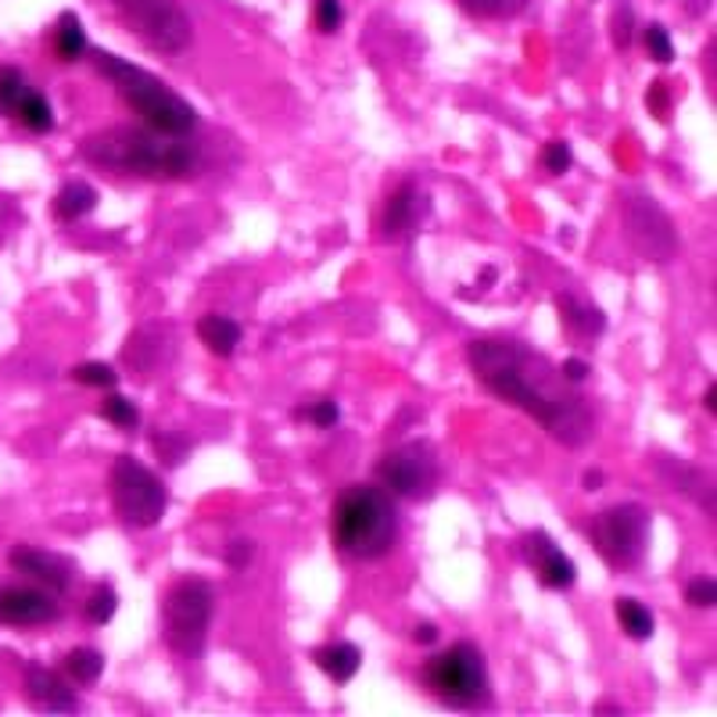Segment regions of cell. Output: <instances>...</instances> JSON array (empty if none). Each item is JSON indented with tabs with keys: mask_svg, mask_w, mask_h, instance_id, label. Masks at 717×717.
I'll return each instance as SVG.
<instances>
[{
	"mask_svg": "<svg viewBox=\"0 0 717 717\" xmlns=\"http://www.w3.org/2000/svg\"><path fill=\"white\" fill-rule=\"evenodd\" d=\"M643 40H646V51H649L653 61H660V65H670V61H675V43H670L664 25H657V22L646 25L643 29Z\"/></svg>",
	"mask_w": 717,
	"mask_h": 717,
	"instance_id": "cell-30",
	"label": "cell"
},
{
	"mask_svg": "<svg viewBox=\"0 0 717 717\" xmlns=\"http://www.w3.org/2000/svg\"><path fill=\"white\" fill-rule=\"evenodd\" d=\"M423 682L441 704L455 710L481 707L488 699V667L474 643H455L423 664Z\"/></svg>",
	"mask_w": 717,
	"mask_h": 717,
	"instance_id": "cell-6",
	"label": "cell"
},
{
	"mask_svg": "<svg viewBox=\"0 0 717 717\" xmlns=\"http://www.w3.org/2000/svg\"><path fill=\"white\" fill-rule=\"evenodd\" d=\"M8 563L19 574L25 577H33V582H40L48 592H65L72 585V577H75V567L65 560V556H58L51 553V549H33V545H14L11 553H8Z\"/></svg>",
	"mask_w": 717,
	"mask_h": 717,
	"instance_id": "cell-13",
	"label": "cell"
},
{
	"mask_svg": "<svg viewBox=\"0 0 717 717\" xmlns=\"http://www.w3.org/2000/svg\"><path fill=\"white\" fill-rule=\"evenodd\" d=\"M521 549H524V560L535 567L539 582L545 588H571L574 577H577V567L574 560L563 553V549L545 535V531H531V535L521 539Z\"/></svg>",
	"mask_w": 717,
	"mask_h": 717,
	"instance_id": "cell-12",
	"label": "cell"
},
{
	"mask_svg": "<svg viewBox=\"0 0 717 717\" xmlns=\"http://www.w3.org/2000/svg\"><path fill=\"white\" fill-rule=\"evenodd\" d=\"M112 4L151 51L180 54L194 37L187 11L176 0H112Z\"/></svg>",
	"mask_w": 717,
	"mask_h": 717,
	"instance_id": "cell-9",
	"label": "cell"
},
{
	"mask_svg": "<svg viewBox=\"0 0 717 717\" xmlns=\"http://www.w3.org/2000/svg\"><path fill=\"white\" fill-rule=\"evenodd\" d=\"M704 406L710 409V413H714V409H717V402H714V388H707V399H704Z\"/></svg>",
	"mask_w": 717,
	"mask_h": 717,
	"instance_id": "cell-42",
	"label": "cell"
},
{
	"mask_svg": "<svg viewBox=\"0 0 717 717\" xmlns=\"http://www.w3.org/2000/svg\"><path fill=\"white\" fill-rule=\"evenodd\" d=\"M377 478L391 495L423 502V499H431L438 492L441 470H438L434 452L417 441V445H402V449L388 452L385 460H380V467H377Z\"/></svg>",
	"mask_w": 717,
	"mask_h": 717,
	"instance_id": "cell-10",
	"label": "cell"
},
{
	"mask_svg": "<svg viewBox=\"0 0 717 717\" xmlns=\"http://www.w3.org/2000/svg\"><path fill=\"white\" fill-rule=\"evenodd\" d=\"M467 359L488 391L499 395L502 402L521 406L524 413L535 417L567 449H582L596 434V420H592L588 402L574 388H567V377L553 362L539 352H531L521 341H510V338L470 341Z\"/></svg>",
	"mask_w": 717,
	"mask_h": 717,
	"instance_id": "cell-1",
	"label": "cell"
},
{
	"mask_svg": "<svg viewBox=\"0 0 717 717\" xmlns=\"http://www.w3.org/2000/svg\"><path fill=\"white\" fill-rule=\"evenodd\" d=\"M25 696L37 710H48V714L80 710V699H75V693L69 689V682L58 678L51 667H40V664L25 667Z\"/></svg>",
	"mask_w": 717,
	"mask_h": 717,
	"instance_id": "cell-15",
	"label": "cell"
},
{
	"mask_svg": "<svg viewBox=\"0 0 717 717\" xmlns=\"http://www.w3.org/2000/svg\"><path fill=\"white\" fill-rule=\"evenodd\" d=\"M341 22H345L341 0H316V25L324 29V33H338Z\"/></svg>",
	"mask_w": 717,
	"mask_h": 717,
	"instance_id": "cell-34",
	"label": "cell"
},
{
	"mask_svg": "<svg viewBox=\"0 0 717 717\" xmlns=\"http://www.w3.org/2000/svg\"><path fill=\"white\" fill-rule=\"evenodd\" d=\"M298 417H305V420L316 423V427H334V423H338V417H341V409H338V402H334V399H319L309 409H298Z\"/></svg>",
	"mask_w": 717,
	"mask_h": 717,
	"instance_id": "cell-35",
	"label": "cell"
},
{
	"mask_svg": "<svg viewBox=\"0 0 717 717\" xmlns=\"http://www.w3.org/2000/svg\"><path fill=\"white\" fill-rule=\"evenodd\" d=\"M80 155L90 165L112 173H133L147 180H183L197 173V147L173 133L112 126L83 136Z\"/></svg>",
	"mask_w": 717,
	"mask_h": 717,
	"instance_id": "cell-2",
	"label": "cell"
},
{
	"mask_svg": "<svg viewBox=\"0 0 717 717\" xmlns=\"http://www.w3.org/2000/svg\"><path fill=\"white\" fill-rule=\"evenodd\" d=\"M94 65H98L101 75H109V80L115 83V90L122 94V101H126L151 130L183 136V133H191L197 126V112L176 94L173 86H165L158 75L144 72L141 65H130V61H122V58H115L109 51H98Z\"/></svg>",
	"mask_w": 717,
	"mask_h": 717,
	"instance_id": "cell-4",
	"label": "cell"
},
{
	"mask_svg": "<svg viewBox=\"0 0 717 717\" xmlns=\"http://www.w3.org/2000/svg\"><path fill=\"white\" fill-rule=\"evenodd\" d=\"M657 474L670 484V492L693 495L707 513H714V488H710V478L704 474V470L682 463L678 455H667V460L657 463Z\"/></svg>",
	"mask_w": 717,
	"mask_h": 717,
	"instance_id": "cell-17",
	"label": "cell"
},
{
	"mask_svg": "<svg viewBox=\"0 0 717 717\" xmlns=\"http://www.w3.org/2000/svg\"><path fill=\"white\" fill-rule=\"evenodd\" d=\"M212 610H216V588L202 577H183L170 588V596L162 603V632L165 646H170L180 660L202 657L208 643V624Z\"/></svg>",
	"mask_w": 717,
	"mask_h": 717,
	"instance_id": "cell-5",
	"label": "cell"
},
{
	"mask_svg": "<svg viewBox=\"0 0 717 717\" xmlns=\"http://www.w3.org/2000/svg\"><path fill=\"white\" fill-rule=\"evenodd\" d=\"M316 664L334 682H352L356 670L362 667V653L352 643H330L324 649H316Z\"/></svg>",
	"mask_w": 717,
	"mask_h": 717,
	"instance_id": "cell-19",
	"label": "cell"
},
{
	"mask_svg": "<svg viewBox=\"0 0 717 717\" xmlns=\"http://www.w3.org/2000/svg\"><path fill=\"white\" fill-rule=\"evenodd\" d=\"M54 51L61 61H80L86 54V33H83V22L75 19L72 11H65L54 25Z\"/></svg>",
	"mask_w": 717,
	"mask_h": 717,
	"instance_id": "cell-21",
	"label": "cell"
},
{
	"mask_svg": "<svg viewBox=\"0 0 717 717\" xmlns=\"http://www.w3.org/2000/svg\"><path fill=\"white\" fill-rule=\"evenodd\" d=\"M22 119V126L25 130H33V133H51L54 130V112H51V101L37 94V90H25V98L19 104V112H14Z\"/></svg>",
	"mask_w": 717,
	"mask_h": 717,
	"instance_id": "cell-24",
	"label": "cell"
},
{
	"mask_svg": "<svg viewBox=\"0 0 717 717\" xmlns=\"http://www.w3.org/2000/svg\"><path fill=\"white\" fill-rule=\"evenodd\" d=\"M197 338H202V345L208 348L212 356H234V348L240 345V324L231 316H216V313H208L197 319Z\"/></svg>",
	"mask_w": 717,
	"mask_h": 717,
	"instance_id": "cell-18",
	"label": "cell"
},
{
	"mask_svg": "<svg viewBox=\"0 0 717 717\" xmlns=\"http://www.w3.org/2000/svg\"><path fill=\"white\" fill-rule=\"evenodd\" d=\"M65 670H69V678L72 682H80V685H94L101 678V670H104V657L98 649H90V646H80V649H72L69 657H65Z\"/></svg>",
	"mask_w": 717,
	"mask_h": 717,
	"instance_id": "cell-25",
	"label": "cell"
},
{
	"mask_svg": "<svg viewBox=\"0 0 717 717\" xmlns=\"http://www.w3.org/2000/svg\"><path fill=\"white\" fill-rule=\"evenodd\" d=\"M628 25H632V11L621 8V22L614 19V43H617V48H628V43H632V29Z\"/></svg>",
	"mask_w": 717,
	"mask_h": 717,
	"instance_id": "cell-39",
	"label": "cell"
},
{
	"mask_svg": "<svg viewBox=\"0 0 717 717\" xmlns=\"http://www.w3.org/2000/svg\"><path fill=\"white\" fill-rule=\"evenodd\" d=\"M582 484L588 488V492H596V488L603 484V474H600V470H585V478H582Z\"/></svg>",
	"mask_w": 717,
	"mask_h": 717,
	"instance_id": "cell-41",
	"label": "cell"
},
{
	"mask_svg": "<svg viewBox=\"0 0 717 717\" xmlns=\"http://www.w3.org/2000/svg\"><path fill=\"white\" fill-rule=\"evenodd\" d=\"M115 606H119L115 588L112 585H98L94 592H90V600H86V617L94 624H109L115 617Z\"/></svg>",
	"mask_w": 717,
	"mask_h": 717,
	"instance_id": "cell-28",
	"label": "cell"
},
{
	"mask_svg": "<svg viewBox=\"0 0 717 717\" xmlns=\"http://www.w3.org/2000/svg\"><path fill=\"white\" fill-rule=\"evenodd\" d=\"M531 0H460V8L478 14V19H513L521 14Z\"/></svg>",
	"mask_w": 717,
	"mask_h": 717,
	"instance_id": "cell-26",
	"label": "cell"
},
{
	"mask_svg": "<svg viewBox=\"0 0 717 717\" xmlns=\"http://www.w3.org/2000/svg\"><path fill=\"white\" fill-rule=\"evenodd\" d=\"M151 445H155V452L162 455V463L165 467H180L183 463V455L191 452V445L183 438L170 434V431H158L155 438H151Z\"/></svg>",
	"mask_w": 717,
	"mask_h": 717,
	"instance_id": "cell-32",
	"label": "cell"
},
{
	"mask_svg": "<svg viewBox=\"0 0 717 717\" xmlns=\"http://www.w3.org/2000/svg\"><path fill=\"white\" fill-rule=\"evenodd\" d=\"M94 205H98V191L83 180H72L54 197V216L72 223V219H83L86 212H94Z\"/></svg>",
	"mask_w": 717,
	"mask_h": 717,
	"instance_id": "cell-20",
	"label": "cell"
},
{
	"mask_svg": "<svg viewBox=\"0 0 717 717\" xmlns=\"http://www.w3.org/2000/svg\"><path fill=\"white\" fill-rule=\"evenodd\" d=\"M556 309L563 313V319H567L577 334H600L606 327V319L596 305L577 301L574 295H556Z\"/></svg>",
	"mask_w": 717,
	"mask_h": 717,
	"instance_id": "cell-22",
	"label": "cell"
},
{
	"mask_svg": "<svg viewBox=\"0 0 717 717\" xmlns=\"http://www.w3.org/2000/svg\"><path fill=\"white\" fill-rule=\"evenodd\" d=\"M427 216V194L417 187V183H402L399 191L388 197L385 219H380V234L388 240H402L417 231Z\"/></svg>",
	"mask_w": 717,
	"mask_h": 717,
	"instance_id": "cell-14",
	"label": "cell"
},
{
	"mask_svg": "<svg viewBox=\"0 0 717 717\" xmlns=\"http://www.w3.org/2000/svg\"><path fill=\"white\" fill-rule=\"evenodd\" d=\"M617 621H621V628L628 632L632 638H638V643H646V638H653V628H657V621H653V614L646 610V603H638V600H632V596L617 600Z\"/></svg>",
	"mask_w": 717,
	"mask_h": 717,
	"instance_id": "cell-23",
	"label": "cell"
},
{
	"mask_svg": "<svg viewBox=\"0 0 717 717\" xmlns=\"http://www.w3.org/2000/svg\"><path fill=\"white\" fill-rule=\"evenodd\" d=\"M72 377L86 388H115V380H119V373L109 362H83V366H75Z\"/></svg>",
	"mask_w": 717,
	"mask_h": 717,
	"instance_id": "cell-31",
	"label": "cell"
},
{
	"mask_svg": "<svg viewBox=\"0 0 717 717\" xmlns=\"http://www.w3.org/2000/svg\"><path fill=\"white\" fill-rule=\"evenodd\" d=\"M399 539V513L385 488L352 484L345 488L334 506V542L345 556L377 560L391 553Z\"/></svg>",
	"mask_w": 717,
	"mask_h": 717,
	"instance_id": "cell-3",
	"label": "cell"
},
{
	"mask_svg": "<svg viewBox=\"0 0 717 717\" xmlns=\"http://www.w3.org/2000/svg\"><path fill=\"white\" fill-rule=\"evenodd\" d=\"M685 600H689V606L710 610L717 603V582L714 577H696V582L685 588Z\"/></svg>",
	"mask_w": 717,
	"mask_h": 717,
	"instance_id": "cell-36",
	"label": "cell"
},
{
	"mask_svg": "<svg viewBox=\"0 0 717 717\" xmlns=\"http://www.w3.org/2000/svg\"><path fill=\"white\" fill-rule=\"evenodd\" d=\"M571 162H574V155H571V144H567V141H549V144H545V151H542L545 173L563 176V173L571 170Z\"/></svg>",
	"mask_w": 717,
	"mask_h": 717,
	"instance_id": "cell-33",
	"label": "cell"
},
{
	"mask_svg": "<svg viewBox=\"0 0 717 717\" xmlns=\"http://www.w3.org/2000/svg\"><path fill=\"white\" fill-rule=\"evenodd\" d=\"M58 617L54 596L40 588H0V624H48Z\"/></svg>",
	"mask_w": 717,
	"mask_h": 717,
	"instance_id": "cell-16",
	"label": "cell"
},
{
	"mask_svg": "<svg viewBox=\"0 0 717 717\" xmlns=\"http://www.w3.org/2000/svg\"><path fill=\"white\" fill-rule=\"evenodd\" d=\"M413 638L427 646V643H434V638H438V628H434L431 621H423V624H417V628H413Z\"/></svg>",
	"mask_w": 717,
	"mask_h": 717,
	"instance_id": "cell-40",
	"label": "cell"
},
{
	"mask_svg": "<svg viewBox=\"0 0 717 717\" xmlns=\"http://www.w3.org/2000/svg\"><path fill=\"white\" fill-rule=\"evenodd\" d=\"M592 545L596 553L610 563V567L628 571L646 556V539H649V513L635 502H621L603 513L592 516Z\"/></svg>",
	"mask_w": 717,
	"mask_h": 717,
	"instance_id": "cell-8",
	"label": "cell"
},
{
	"mask_svg": "<svg viewBox=\"0 0 717 717\" xmlns=\"http://www.w3.org/2000/svg\"><path fill=\"white\" fill-rule=\"evenodd\" d=\"M624 226H628V237L635 248L646 258H653V263H667L678 248L675 223H670L667 212L646 194H632L628 202H624Z\"/></svg>",
	"mask_w": 717,
	"mask_h": 717,
	"instance_id": "cell-11",
	"label": "cell"
},
{
	"mask_svg": "<svg viewBox=\"0 0 717 717\" xmlns=\"http://www.w3.org/2000/svg\"><path fill=\"white\" fill-rule=\"evenodd\" d=\"M25 90H29V86H25V80H22L19 69H11V65L0 69V112H4V115L19 112Z\"/></svg>",
	"mask_w": 717,
	"mask_h": 717,
	"instance_id": "cell-27",
	"label": "cell"
},
{
	"mask_svg": "<svg viewBox=\"0 0 717 717\" xmlns=\"http://www.w3.org/2000/svg\"><path fill=\"white\" fill-rule=\"evenodd\" d=\"M109 488L119 521L130 527H155L165 516V506H170V492H165L162 478L151 474L133 455H119L112 463Z\"/></svg>",
	"mask_w": 717,
	"mask_h": 717,
	"instance_id": "cell-7",
	"label": "cell"
},
{
	"mask_svg": "<svg viewBox=\"0 0 717 717\" xmlns=\"http://www.w3.org/2000/svg\"><path fill=\"white\" fill-rule=\"evenodd\" d=\"M252 553H255L252 542H248V539H237V542L226 545V563H231V567H248Z\"/></svg>",
	"mask_w": 717,
	"mask_h": 717,
	"instance_id": "cell-37",
	"label": "cell"
},
{
	"mask_svg": "<svg viewBox=\"0 0 717 717\" xmlns=\"http://www.w3.org/2000/svg\"><path fill=\"white\" fill-rule=\"evenodd\" d=\"M560 373L567 377V385H582V380H585L592 370H588V362H582V359H567V362L560 366Z\"/></svg>",
	"mask_w": 717,
	"mask_h": 717,
	"instance_id": "cell-38",
	"label": "cell"
},
{
	"mask_svg": "<svg viewBox=\"0 0 717 717\" xmlns=\"http://www.w3.org/2000/svg\"><path fill=\"white\" fill-rule=\"evenodd\" d=\"M101 417L109 420V423H115V427H136L141 423V409H136L130 399H122V395H112V399H104L101 402Z\"/></svg>",
	"mask_w": 717,
	"mask_h": 717,
	"instance_id": "cell-29",
	"label": "cell"
}]
</instances>
